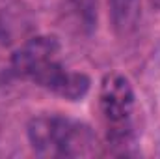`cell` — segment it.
<instances>
[{"mask_svg":"<svg viewBox=\"0 0 160 159\" xmlns=\"http://www.w3.org/2000/svg\"><path fill=\"white\" fill-rule=\"evenodd\" d=\"M28 140L41 157H84L95 152L97 139L86 123L58 114L30 120Z\"/></svg>","mask_w":160,"mask_h":159,"instance_id":"obj_1","label":"cell"},{"mask_svg":"<svg viewBox=\"0 0 160 159\" xmlns=\"http://www.w3.org/2000/svg\"><path fill=\"white\" fill-rule=\"evenodd\" d=\"M99 103L102 116L112 129L114 140H125L128 133V120L134 109V92L127 77L119 73H108L101 82Z\"/></svg>","mask_w":160,"mask_h":159,"instance_id":"obj_2","label":"cell"},{"mask_svg":"<svg viewBox=\"0 0 160 159\" xmlns=\"http://www.w3.org/2000/svg\"><path fill=\"white\" fill-rule=\"evenodd\" d=\"M60 41L54 36H38L26 41L11 58V68L19 77L36 80L52 62L58 60Z\"/></svg>","mask_w":160,"mask_h":159,"instance_id":"obj_3","label":"cell"},{"mask_svg":"<svg viewBox=\"0 0 160 159\" xmlns=\"http://www.w3.org/2000/svg\"><path fill=\"white\" fill-rule=\"evenodd\" d=\"M34 82L50 90L52 94H56L63 99H69V101L82 99L89 90V79L84 73L67 71L58 60L54 64H50Z\"/></svg>","mask_w":160,"mask_h":159,"instance_id":"obj_4","label":"cell"},{"mask_svg":"<svg viewBox=\"0 0 160 159\" xmlns=\"http://www.w3.org/2000/svg\"><path fill=\"white\" fill-rule=\"evenodd\" d=\"M110 17L118 34H130L140 21V0H108Z\"/></svg>","mask_w":160,"mask_h":159,"instance_id":"obj_5","label":"cell"},{"mask_svg":"<svg viewBox=\"0 0 160 159\" xmlns=\"http://www.w3.org/2000/svg\"><path fill=\"white\" fill-rule=\"evenodd\" d=\"M149 4H151L155 9H160V0H149Z\"/></svg>","mask_w":160,"mask_h":159,"instance_id":"obj_6","label":"cell"}]
</instances>
